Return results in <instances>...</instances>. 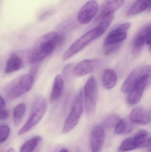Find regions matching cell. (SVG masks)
<instances>
[{"label": "cell", "instance_id": "1", "mask_svg": "<svg viewBox=\"0 0 151 152\" xmlns=\"http://www.w3.org/2000/svg\"><path fill=\"white\" fill-rule=\"evenodd\" d=\"M64 40L62 35L56 32H50L39 38L27 53V61L31 64H36L46 58Z\"/></svg>", "mask_w": 151, "mask_h": 152}, {"label": "cell", "instance_id": "2", "mask_svg": "<svg viewBox=\"0 0 151 152\" xmlns=\"http://www.w3.org/2000/svg\"><path fill=\"white\" fill-rule=\"evenodd\" d=\"M47 104L43 97H38L34 102L31 114L26 123L17 133L18 135H23L30 131L39 123L45 115Z\"/></svg>", "mask_w": 151, "mask_h": 152}, {"label": "cell", "instance_id": "3", "mask_svg": "<svg viewBox=\"0 0 151 152\" xmlns=\"http://www.w3.org/2000/svg\"><path fill=\"white\" fill-rule=\"evenodd\" d=\"M83 110V90H80L75 97L71 112L65 122L63 132L67 134L77 126Z\"/></svg>", "mask_w": 151, "mask_h": 152}, {"label": "cell", "instance_id": "4", "mask_svg": "<svg viewBox=\"0 0 151 152\" xmlns=\"http://www.w3.org/2000/svg\"><path fill=\"white\" fill-rule=\"evenodd\" d=\"M83 90V97L86 113L88 116H92L95 111L98 91L97 83L93 76L88 79Z\"/></svg>", "mask_w": 151, "mask_h": 152}, {"label": "cell", "instance_id": "5", "mask_svg": "<svg viewBox=\"0 0 151 152\" xmlns=\"http://www.w3.org/2000/svg\"><path fill=\"white\" fill-rule=\"evenodd\" d=\"M99 37L96 28L90 30L74 42L67 49L62 58L63 60L65 61L70 58L81 51L92 41Z\"/></svg>", "mask_w": 151, "mask_h": 152}, {"label": "cell", "instance_id": "6", "mask_svg": "<svg viewBox=\"0 0 151 152\" xmlns=\"http://www.w3.org/2000/svg\"><path fill=\"white\" fill-rule=\"evenodd\" d=\"M33 80V77L31 75L27 74L20 77L17 84L9 90L7 99L14 100L27 93L32 88Z\"/></svg>", "mask_w": 151, "mask_h": 152}, {"label": "cell", "instance_id": "7", "mask_svg": "<svg viewBox=\"0 0 151 152\" xmlns=\"http://www.w3.org/2000/svg\"><path fill=\"white\" fill-rule=\"evenodd\" d=\"M151 73L150 66L139 67L134 69L122 85L121 92L123 93H129L144 76Z\"/></svg>", "mask_w": 151, "mask_h": 152}, {"label": "cell", "instance_id": "8", "mask_svg": "<svg viewBox=\"0 0 151 152\" xmlns=\"http://www.w3.org/2000/svg\"><path fill=\"white\" fill-rule=\"evenodd\" d=\"M151 79V74L144 76L134 86L129 93L127 102L130 105H134L141 100L144 92Z\"/></svg>", "mask_w": 151, "mask_h": 152}, {"label": "cell", "instance_id": "9", "mask_svg": "<svg viewBox=\"0 0 151 152\" xmlns=\"http://www.w3.org/2000/svg\"><path fill=\"white\" fill-rule=\"evenodd\" d=\"M98 10V5L96 2L91 1L86 3L78 13V22L82 25L88 24L94 18Z\"/></svg>", "mask_w": 151, "mask_h": 152}, {"label": "cell", "instance_id": "10", "mask_svg": "<svg viewBox=\"0 0 151 152\" xmlns=\"http://www.w3.org/2000/svg\"><path fill=\"white\" fill-rule=\"evenodd\" d=\"M105 140L103 129L100 126L94 127L90 136V142L93 152H99L102 150Z\"/></svg>", "mask_w": 151, "mask_h": 152}, {"label": "cell", "instance_id": "11", "mask_svg": "<svg viewBox=\"0 0 151 152\" xmlns=\"http://www.w3.org/2000/svg\"><path fill=\"white\" fill-rule=\"evenodd\" d=\"M99 63V61L96 59L82 61L78 63L74 68L73 75L77 77H80L90 74L97 68Z\"/></svg>", "mask_w": 151, "mask_h": 152}, {"label": "cell", "instance_id": "12", "mask_svg": "<svg viewBox=\"0 0 151 152\" xmlns=\"http://www.w3.org/2000/svg\"><path fill=\"white\" fill-rule=\"evenodd\" d=\"M125 0H105L100 8V12L96 21L101 20L105 16L113 14L124 4Z\"/></svg>", "mask_w": 151, "mask_h": 152}, {"label": "cell", "instance_id": "13", "mask_svg": "<svg viewBox=\"0 0 151 152\" xmlns=\"http://www.w3.org/2000/svg\"><path fill=\"white\" fill-rule=\"evenodd\" d=\"M131 121L140 125H148L150 122V113L147 110L142 108H136L130 114Z\"/></svg>", "mask_w": 151, "mask_h": 152}, {"label": "cell", "instance_id": "14", "mask_svg": "<svg viewBox=\"0 0 151 152\" xmlns=\"http://www.w3.org/2000/svg\"><path fill=\"white\" fill-rule=\"evenodd\" d=\"M151 0H137L128 11L127 15L134 16L150 8Z\"/></svg>", "mask_w": 151, "mask_h": 152}, {"label": "cell", "instance_id": "15", "mask_svg": "<svg viewBox=\"0 0 151 152\" xmlns=\"http://www.w3.org/2000/svg\"><path fill=\"white\" fill-rule=\"evenodd\" d=\"M64 81L63 77L57 75L55 77L53 87L51 94L50 99L51 102L56 101L60 97L64 89Z\"/></svg>", "mask_w": 151, "mask_h": 152}, {"label": "cell", "instance_id": "16", "mask_svg": "<svg viewBox=\"0 0 151 152\" xmlns=\"http://www.w3.org/2000/svg\"><path fill=\"white\" fill-rule=\"evenodd\" d=\"M133 138L137 148H146L150 145V136L149 133L144 129L140 130Z\"/></svg>", "mask_w": 151, "mask_h": 152}, {"label": "cell", "instance_id": "17", "mask_svg": "<svg viewBox=\"0 0 151 152\" xmlns=\"http://www.w3.org/2000/svg\"><path fill=\"white\" fill-rule=\"evenodd\" d=\"M23 64L21 58L16 54H13L7 61L5 72L6 74H10L16 72L22 67Z\"/></svg>", "mask_w": 151, "mask_h": 152}, {"label": "cell", "instance_id": "18", "mask_svg": "<svg viewBox=\"0 0 151 152\" xmlns=\"http://www.w3.org/2000/svg\"><path fill=\"white\" fill-rule=\"evenodd\" d=\"M145 28L146 26L142 28L134 37L133 42V51L134 54L139 53L145 43Z\"/></svg>", "mask_w": 151, "mask_h": 152}, {"label": "cell", "instance_id": "19", "mask_svg": "<svg viewBox=\"0 0 151 152\" xmlns=\"http://www.w3.org/2000/svg\"><path fill=\"white\" fill-rule=\"evenodd\" d=\"M118 77L114 70L106 69L103 76V83L104 86L107 89L113 88L117 83Z\"/></svg>", "mask_w": 151, "mask_h": 152}, {"label": "cell", "instance_id": "20", "mask_svg": "<svg viewBox=\"0 0 151 152\" xmlns=\"http://www.w3.org/2000/svg\"><path fill=\"white\" fill-rule=\"evenodd\" d=\"M127 37V32L118 33L111 31L105 40L104 45L121 43Z\"/></svg>", "mask_w": 151, "mask_h": 152}, {"label": "cell", "instance_id": "21", "mask_svg": "<svg viewBox=\"0 0 151 152\" xmlns=\"http://www.w3.org/2000/svg\"><path fill=\"white\" fill-rule=\"evenodd\" d=\"M26 110V104L21 103L18 104L13 111V120L14 125L18 126L21 124Z\"/></svg>", "mask_w": 151, "mask_h": 152}, {"label": "cell", "instance_id": "22", "mask_svg": "<svg viewBox=\"0 0 151 152\" xmlns=\"http://www.w3.org/2000/svg\"><path fill=\"white\" fill-rule=\"evenodd\" d=\"M41 140V137L39 135L35 136L22 145L20 150V152H33L37 148Z\"/></svg>", "mask_w": 151, "mask_h": 152}, {"label": "cell", "instance_id": "23", "mask_svg": "<svg viewBox=\"0 0 151 152\" xmlns=\"http://www.w3.org/2000/svg\"><path fill=\"white\" fill-rule=\"evenodd\" d=\"M114 16L113 14H110L105 16L101 19V21L98 26L96 27L97 31L99 37L106 31L109 26H110L113 20L114 19Z\"/></svg>", "mask_w": 151, "mask_h": 152}, {"label": "cell", "instance_id": "24", "mask_svg": "<svg viewBox=\"0 0 151 152\" xmlns=\"http://www.w3.org/2000/svg\"><path fill=\"white\" fill-rule=\"evenodd\" d=\"M133 129L131 124L127 123L125 120L121 119L115 126L114 132L118 134H127L130 133Z\"/></svg>", "mask_w": 151, "mask_h": 152}, {"label": "cell", "instance_id": "25", "mask_svg": "<svg viewBox=\"0 0 151 152\" xmlns=\"http://www.w3.org/2000/svg\"><path fill=\"white\" fill-rule=\"evenodd\" d=\"M136 145L134 138H128L125 139L121 144L119 151L125 152L133 151L137 149Z\"/></svg>", "mask_w": 151, "mask_h": 152}, {"label": "cell", "instance_id": "26", "mask_svg": "<svg viewBox=\"0 0 151 152\" xmlns=\"http://www.w3.org/2000/svg\"><path fill=\"white\" fill-rule=\"evenodd\" d=\"M119 116L116 114H112L108 116L104 121V126L107 128L115 126L120 120Z\"/></svg>", "mask_w": 151, "mask_h": 152}, {"label": "cell", "instance_id": "27", "mask_svg": "<svg viewBox=\"0 0 151 152\" xmlns=\"http://www.w3.org/2000/svg\"><path fill=\"white\" fill-rule=\"evenodd\" d=\"M10 133V129L7 125L0 126V144L5 142L9 137Z\"/></svg>", "mask_w": 151, "mask_h": 152}, {"label": "cell", "instance_id": "28", "mask_svg": "<svg viewBox=\"0 0 151 152\" xmlns=\"http://www.w3.org/2000/svg\"><path fill=\"white\" fill-rule=\"evenodd\" d=\"M121 43L117 44L104 45L103 53L105 55H109L118 50L121 46Z\"/></svg>", "mask_w": 151, "mask_h": 152}, {"label": "cell", "instance_id": "29", "mask_svg": "<svg viewBox=\"0 0 151 152\" xmlns=\"http://www.w3.org/2000/svg\"><path fill=\"white\" fill-rule=\"evenodd\" d=\"M151 25H147L145 28V43L149 45L150 51L151 49Z\"/></svg>", "mask_w": 151, "mask_h": 152}, {"label": "cell", "instance_id": "30", "mask_svg": "<svg viewBox=\"0 0 151 152\" xmlns=\"http://www.w3.org/2000/svg\"><path fill=\"white\" fill-rule=\"evenodd\" d=\"M9 112L5 109L0 110V120H4L6 119L9 117Z\"/></svg>", "mask_w": 151, "mask_h": 152}, {"label": "cell", "instance_id": "31", "mask_svg": "<svg viewBox=\"0 0 151 152\" xmlns=\"http://www.w3.org/2000/svg\"><path fill=\"white\" fill-rule=\"evenodd\" d=\"M51 11H48L46 12H44L43 14L42 15H41L40 17V20H45L46 18H47L48 17H49V16L50 15H51Z\"/></svg>", "mask_w": 151, "mask_h": 152}, {"label": "cell", "instance_id": "32", "mask_svg": "<svg viewBox=\"0 0 151 152\" xmlns=\"http://www.w3.org/2000/svg\"><path fill=\"white\" fill-rule=\"evenodd\" d=\"M5 105V103L4 99L2 96H0V110L4 109Z\"/></svg>", "mask_w": 151, "mask_h": 152}, {"label": "cell", "instance_id": "33", "mask_svg": "<svg viewBox=\"0 0 151 152\" xmlns=\"http://www.w3.org/2000/svg\"><path fill=\"white\" fill-rule=\"evenodd\" d=\"M6 152H15V151L14 148H10L8 149V151Z\"/></svg>", "mask_w": 151, "mask_h": 152}, {"label": "cell", "instance_id": "34", "mask_svg": "<svg viewBox=\"0 0 151 152\" xmlns=\"http://www.w3.org/2000/svg\"><path fill=\"white\" fill-rule=\"evenodd\" d=\"M59 152H69V151L67 149L64 148V149H62V150H60Z\"/></svg>", "mask_w": 151, "mask_h": 152}]
</instances>
